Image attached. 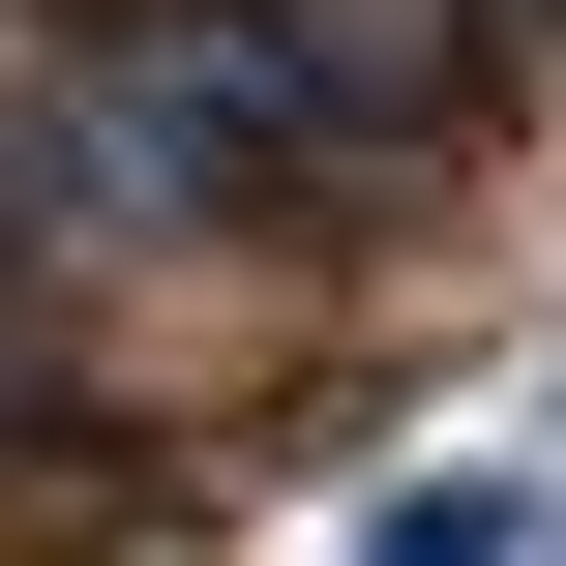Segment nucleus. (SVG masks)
Masks as SVG:
<instances>
[{
	"mask_svg": "<svg viewBox=\"0 0 566 566\" xmlns=\"http://www.w3.org/2000/svg\"><path fill=\"white\" fill-rule=\"evenodd\" d=\"M448 119H478V0H298V30H119L60 90V179L179 209V239H298V209L418 179Z\"/></svg>",
	"mask_w": 566,
	"mask_h": 566,
	"instance_id": "1",
	"label": "nucleus"
},
{
	"mask_svg": "<svg viewBox=\"0 0 566 566\" xmlns=\"http://www.w3.org/2000/svg\"><path fill=\"white\" fill-rule=\"evenodd\" d=\"M328 566H537V507H507V478H388Z\"/></svg>",
	"mask_w": 566,
	"mask_h": 566,
	"instance_id": "2",
	"label": "nucleus"
},
{
	"mask_svg": "<svg viewBox=\"0 0 566 566\" xmlns=\"http://www.w3.org/2000/svg\"><path fill=\"white\" fill-rule=\"evenodd\" d=\"M478 30H566V0H478Z\"/></svg>",
	"mask_w": 566,
	"mask_h": 566,
	"instance_id": "3",
	"label": "nucleus"
},
{
	"mask_svg": "<svg viewBox=\"0 0 566 566\" xmlns=\"http://www.w3.org/2000/svg\"><path fill=\"white\" fill-rule=\"evenodd\" d=\"M0 418H30V358H0Z\"/></svg>",
	"mask_w": 566,
	"mask_h": 566,
	"instance_id": "4",
	"label": "nucleus"
}]
</instances>
